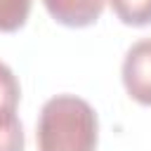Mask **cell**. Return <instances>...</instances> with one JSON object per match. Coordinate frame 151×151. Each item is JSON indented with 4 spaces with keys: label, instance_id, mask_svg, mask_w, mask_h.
<instances>
[{
    "label": "cell",
    "instance_id": "cell-1",
    "mask_svg": "<svg viewBox=\"0 0 151 151\" xmlns=\"http://www.w3.org/2000/svg\"><path fill=\"white\" fill-rule=\"evenodd\" d=\"M35 134L38 151H97L99 120L85 99L57 94L40 109Z\"/></svg>",
    "mask_w": 151,
    "mask_h": 151
},
{
    "label": "cell",
    "instance_id": "cell-2",
    "mask_svg": "<svg viewBox=\"0 0 151 151\" xmlns=\"http://www.w3.org/2000/svg\"><path fill=\"white\" fill-rule=\"evenodd\" d=\"M123 85L142 106H151V38L137 40L123 59Z\"/></svg>",
    "mask_w": 151,
    "mask_h": 151
},
{
    "label": "cell",
    "instance_id": "cell-3",
    "mask_svg": "<svg viewBox=\"0 0 151 151\" xmlns=\"http://www.w3.org/2000/svg\"><path fill=\"white\" fill-rule=\"evenodd\" d=\"M19 83L9 78L0 85V151H24V127L17 116Z\"/></svg>",
    "mask_w": 151,
    "mask_h": 151
},
{
    "label": "cell",
    "instance_id": "cell-4",
    "mask_svg": "<svg viewBox=\"0 0 151 151\" xmlns=\"http://www.w3.org/2000/svg\"><path fill=\"white\" fill-rule=\"evenodd\" d=\"M42 2L57 24L68 28H85L101 17L106 0H42Z\"/></svg>",
    "mask_w": 151,
    "mask_h": 151
},
{
    "label": "cell",
    "instance_id": "cell-5",
    "mask_svg": "<svg viewBox=\"0 0 151 151\" xmlns=\"http://www.w3.org/2000/svg\"><path fill=\"white\" fill-rule=\"evenodd\" d=\"M111 7L125 26L151 24V0H111Z\"/></svg>",
    "mask_w": 151,
    "mask_h": 151
},
{
    "label": "cell",
    "instance_id": "cell-6",
    "mask_svg": "<svg viewBox=\"0 0 151 151\" xmlns=\"http://www.w3.org/2000/svg\"><path fill=\"white\" fill-rule=\"evenodd\" d=\"M33 0H0V33L19 31L28 14H31Z\"/></svg>",
    "mask_w": 151,
    "mask_h": 151
},
{
    "label": "cell",
    "instance_id": "cell-7",
    "mask_svg": "<svg viewBox=\"0 0 151 151\" xmlns=\"http://www.w3.org/2000/svg\"><path fill=\"white\" fill-rule=\"evenodd\" d=\"M9 78H14L12 68H9V66H5V64H0V85H5Z\"/></svg>",
    "mask_w": 151,
    "mask_h": 151
}]
</instances>
